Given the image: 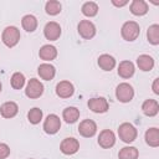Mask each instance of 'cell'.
Instances as JSON below:
<instances>
[{
    "label": "cell",
    "mask_w": 159,
    "mask_h": 159,
    "mask_svg": "<svg viewBox=\"0 0 159 159\" xmlns=\"http://www.w3.org/2000/svg\"><path fill=\"white\" fill-rule=\"evenodd\" d=\"M42 93H43V84L37 78H31L27 82L25 94L31 99H36V98L41 97Z\"/></svg>",
    "instance_id": "obj_5"
},
{
    "label": "cell",
    "mask_w": 159,
    "mask_h": 159,
    "mask_svg": "<svg viewBox=\"0 0 159 159\" xmlns=\"http://www.w3.org/2000/svg\"><path fill=\"white\" fill-rule=\"evenodd\" d=\"M61 9H62V6H61L60 1H56V0H50V1H47L46 5H45L46 12H47L48 15H51V16H55V15L60 14V12H61Z\"/></svg>",
    "instance_id": "obj_28"
},
{
    "label": "cell",
    "mask_w": 159,
    "mask_h": 159,
    "mask_svg": "<svg viewBox=\"0 0 159 159\" xmlns=\"http://www.w3.org/2000/svg\"><path fill=\"white\" fill-rule=\"evenodd\" d=\"M0 92H1V82H0Z\"/></svg>",
    "instance_id": "obj_34"
},
{
    "label": "cell",
    "mask_w": 159,
    "mask_h": 159,
    "mask_svg": "<svg viewBox=\"0 0 159 159\" xmlns=\"http://www.w3.org/2000/svg\"><path fill=\"white\" fill-rule=\"evenodd\" d=\"M11 87L14 89H21L25 86V76L21 72H15L11 76Z\"/></svg>",
    "instance_id": "obj_30"
},
{
    "label": "cell",
    "mask_w": 159,
    "mask_h": 159,
    "mask_svg": "<svg viewBox=\"0 0 159 159\" xmlns=\"http://www.w3.org/2000/svg\"><path fill=\"white\" fill-rule=\"evenodd\" d=\"M42 116H43L42 111H41L40 108H37V107H34V108H31V109L29 111V113H27V119H29L30 123L37 124V123L41 122Z\"/></svg>",
    "instance_id": "obj_29"
},
{
    "label": "cell",
    "mask_w": 159,
    "mask_h": 159,
    "mask_svg": "<svg viewBox=\"0 0 159 159\" xmlns=\"http://www.w3.org/2000/svg\"><path fill=\"white\" fill-rule=\"evenodd\" d=\"M75 93V87L70 81H61L56 84V94L60 98H70Z\"/></svg>",
    "instance_id": "obj_13"
},
{
    "label": "cell",
    "mask_w": 159,
    "mask_h": 159,
    "mask_svg": "<svg viewBox=\"0 0 159 159\" xmlns=\"http://www.w3.org/2000/svg\"><path fill=\"white\" fill-rule=\"evenodd\" d=\"M153 92L155 94H159V78H155L153 82Z\"/></svg>",
    "instance_id": "obj_32"
},
{
    "label": "cell",
    "mask_w": 159,
    "mask_h": 159,
    "mask_svg": "<svg viewBox=\"0 0 159 159\" xmlns=\"http://www.w3.org/2000/svg\"><path fill=\"white\" fill-rule=\"evenodd\" d=\"M19 112V107L15 102H5L0 107V113L4 118H14Z\"/></svg>",
    "instance_id": "obj_15"
},
{
    "label": "cell",
    "mask_w": 159,
    "mask_h": 159,
    "mask_svg": "<svg viewBox=\"0 0 159 159\" xmlns=\"http://www.w3.org/2000/svg\"><path fill=\"white\" fill-rule=\"evenodd\" d=\"M98 66L103 71H112L114 68V66H116V60L111 55H107V53L101 55L98 57Z\"/></svg>",
    "instance_id": "obj_20"
},
{
    "label": "cell",
    "mask_w": 159,
    "mask_h": 159,
    "mask_svg": "<svg viewBox=\"0 0 159 159\" xmlns=\"http://www.w3.org/2000/svg\"><path fill=\"white\" fill-rule=\"evenodd\" d=\"M1 40L7 47H14L20 41V31L16 26H7L2 31Z\"/></svg>",
    "instance_id": "obj_2"
},
{
    "label": "cell",
    "mask_w": 159,
    "mask_h": 159,
    "mask_svg": "<svg viewBox=\"0 0 159 159\" xmlns=\"http://www.w3.org/2000/svg\"><path fill=\"white\" fill-rule=\"evenodd\" d=\"M116 97L119 102L122 103H128L133 99L134 97V89L133 87L127 83V82H123V83H119L116 88Z\"/></svg>",
    "instance_id": "obj_3"
},
{
    "label": "cell",
    "mask_w": 159,
    "mask_h": 159,
    "mask_svg": "<svg viewBox=\"0 0 159 159\" xmlns=\"http://www.w3.org/2000/svg\"><path fill=\"white\" fill-rule=\"evenodd\" d=\"M87 104H88V108H89L92 112H94V113H104V112H107L108 108H109V104H108L107 99L103 98V97L91 98Z\"/></svg>",
    "instance_id": "obj_10"
},
{
    "label": "cell",
    "mask_w": 159,
    "mask_h": 159,
    "mask_svg": "<svg viewBox=\"0 0 159 159\" xmlns=\"http://www.w3.org/2000/svg\"><path fill=\"white\" fill-rule=\"evenodd\" d=\"M147 39L152 45H159V25H150L147 30Z\"/></svg>",
    "instance_id": "obj_26"
},
{
    "label": "cell",
    "mask_w": 159,
    "mask_h": 159,
    "mask_svg": "<svg viewBox=\"0 0 159 159\" xmlns=\"http://www.w3.org/2000/svg\"><path fill=\"white\" fill-rule=\"evenodd\" d=\"M43 35L47 40L56 41L61 36V26L55 21H50L43 27Z\"/></svg>",
    "instance_id": "obj_12"
},
{
    "label": "cell",
    "mask_w": 159,
    "mask_h": 159,
    "mask_svg": "<svg viewBox=\"0 0 159 159\" xmlns=\"http://www.w3.org/2000/svg\"><path fill=\"white\" fill-rule=\"evenodd\" d=\"M120 34L125 41H134L140 34V27L135 21H127L123 24Z\"/></svg>",
    "instance_id": "obj_1"
},
{
    "label": "cell",
    "mask_w": 159,
    "mask_h": 159,
    "mask_svg": "<svg viewBox=\"0 0 159 159\" xmlns=\"http://www.w3.org/2000/svg\"><path fill=\"white\" fill-rule=\"evenodd\" d=\"M62 118L65 119L66 123L72 124V123L77 122V119L80 118V109L76 107H67L62 112Z\"/></svg>",
    "instance_id": "obj_22"
},
{
    "label": "cell",
    "mask_w": 159,
    "mask_h": 159,
    "mask_svg": "<svg viewBox=\"0 0 159 159\" xmlns=\"http://www.w3.org/2000/svg\"><path fill=\"white\" fill-rule=\"evenodd\" d=\"M21 25L25 31L34 32L37 29V19L34 15H25L21 20Z\"/></svg>",
    "instance_id": "obj_24"
},
{
    "label": "cell",
    "mask_w": 159,
    "mask_h": 159,
    "mask_svg": "<svg viewBox=\"0 0 159 159\" xmlns=\"http://www.w3.org/2000/svg\"><path fill=\"white\" fill-rule=\"evenodd\" d=\"M138 157L139 152L135 147H124L118 153L119 159H138Z\"/></svg>",
    "instance_id": "obj_25"
},
{
    "label": "cell",
    "mask_w": 159,
    "mask_h": 159,
    "mask_svg": "<svg viewBox=\"0 0 159 159\" xmlns=\"http://www.w3.org/2000/svg\"><path fill=\"white\" fill-rule=\"evenodd\" d=\"M112 4L114 6H118V7H122V6H125L128 4V0H123V1H117V0H112Z\"/></svg>",
    "instance_id": "obj_33"
},
{
    "label": "cell",
    "mask_w": 159,
    "mask_h": 159,
    "mask_svg": "<svg viewBox=\"0 0 159 159\" xmlns=\"http://www.w3.org/2000/svg\"><path fill=\"white\" fill-rule=\"evenodd\" d=\"M97 132V124L92 119H84L78 125V133L84 138H91Z\"/></svg>",
    "instance_id": "obj_11"
},
{
    "label": "cell",
    "mask_w": 159,
    "mask_h": 159,
    "mask_svg": "<svg viewBox=\"0 0 159 159\" xmlns=\"http://www.w3.org/2000/svg\"><path fill=\"white\" fill-rule=\"evenodd\" d=\"M61 128L60 117L56 114H48L43 122V130L47 134H56Z\"/></svg>",
    "instance_id": "obj_7"
},
{
    "label": "cell",
    "mask_w": 159,
    "mask_h": 159,
    "mask_svg": "<svg viewBox=\"0 0 159 159\" xmlns=\"http://www.w3.org/2000/svg\"><path fill=\"white\" fill-rule=\"evenodd\" d=\"M80 149V142L76 138H65L60 144V150L66 155H72Z\"/></svg>",
    "instance_id": "obj_8"
},
{
    "label": "cell",
    "mask_w": 159,
    "mask_h": 159,
    "mask_svg": "<svg viewBox=\"0 0 159 159\" xmlns=\"http://www.w3.org/2000/svg\"><path fill=\"white\" fill-rule=\"evenodd\" d=\"M137 65H138L139 70L147 72V71L153 70V67H154V60L149 55H140L137 58Z\"/></svg>",
    "instance_id": "obj_21"
},
{
    "label": "cell",
    "mask_w": 159,
    "mask_h": 159,
    "mask_svg": "<svg viewBox=\"0 0 159 159\" xmlns=\"http://www.w3.org/2000/svg\"><path fill=\"white\" fill-rule=\"evenodd\" d=\"M98 144L104 149H109L116 144V135L111 129H103L98 135Z\"/></svg>",
    "instance_id": "obj_9"
},
{
    "label": "cell",
    "mask_w": 159,
    "mask_h": 159,
    "mask_svg": "<svg viewBox=\"0 0 159 159\" xmlns=\"http://www.w3.org/2000/svg\"><path fill=\"white\" fill-rule=\"evenodd\" d=\"M39 56L43 61H52L57 57V48L52 45H43L39 51Z\"/></svg>",
    "instance_id": "obj_16"
},
{
    "label": "cell",
    "mask_w": 159,
    "mask_h": 159,
    "mask_svg": "<svg viewBox=\"0 0 159 159\" xmlns=\"http://www.w3.org/2000/svg\"><path fill=\"white\" fill-rule=\"evenodd\" d=\"M37 73L42 80L51 81L56 75V68H55V66H52L50 63H41L37 67Z\"/></svg>",
    "instance_id": "obj_14"
},
{
    "label": "cell",
    "mask_w": 159,
    "mask_h": 159,
    "mask_svg": "<svg viewBox=\"0 0 159 159\" xmlns=\"http://www.w3.org/2000/svg\"><path fill=\"white\" fill-rule=\"evenodd\" d=\"M134 65L130 61H122L118 66V75L122 78H130L134 75Z\"/></svg>",
    "instance_id": "obj_19"
},
{
    "label": "cell",
    "mask_w": 159,
    "mask_h": 159,
    "mask_svg": "<svg viewBox=\"0 0 159 159\" xmlns=\"http://www.w3.org/2000/svg\"><path fill=\"white\" fill-rule=\"evenodd\" d=\"M10 155V147L5 143H0V159H6Z\"/></svg>",
    "instance_id": "obj_31"
},
{
    "label": "cell",
    "mask_w": 159,
    "mask_h": 159,
    "mask_svg": "<svg viewBox=\"0 0 159 159\" xmlns=\"http://www.w3.org/2000/svg\"><path fill=\"white\" fill-rule=\"evenodd\" d=\"M98 12V5L93 1H87L82 5V14L84 16H88V17H93L96 16Z\"/></svg>",
    "instance_id": "obj_27"
},
{
    "label": "cell",
    "mask_w": 159,
    "mask_h": 159,
    "mask_svg": "<svg viewBox=\"0 0 159 159\" xmlns=\"http://www.w3.org/2000/svg\"><path fill=\"white\" fill-rule=\"evenodd\" d=\"M145 142L148 145L157 148L159 145V129L153 127L145 132Z\"/></svg>",
    "instance_id": "obj_23"
},
{
    "label": "cell",
    "mask_w": 159,
    "mask_h": 159,
    "mask_svg": "<svg viewBox=\"0 0 159 159\" xmlns=\"http://www.w3.org/2000/svg\"><path fill=\"white\" fill-rule=\"evenodd\" d=\"M77 30H78L80 36L83 37L84 40H91L96 35V26L89 20H82V21H80V24L77 26Z\"/></svg>",
    "instance_id": "obj_6"
},
{
    "label": "cell",
    "mask_w": 159,
    "mask_h": 159,
    "mask_svg": "<svg viewBox=\"0 0 159 159\" xmlns=\"http://www.w3.org/2000/svg\"><path fill=\"white\" fill-rule=\"evenodd\" d=\"M149 7L144 0H133L130 2V12L135 16H143L148 12Z\"/></svg>",
    "instance_id": "obj_18"
},
{
    "label": "cell",
    "mask_w": 159,
    "mask_h": 159,
    "mask_svg": "<svg viewBox=\"0 0 159 159\" xmlns=\"http://www.w3.org/2000/svg\"><path fill=\"white\" fill-rule=\"evenodd\" d=\"M137 134H138V132H137L135 127L133 124H130V123H127V122L122 123L119 125V128H118V135L124 143L134 142L137 139Z\"/></svg>",
    "instance_id": "obj_4"
},
{
    "label": "cell",
    "mask_w": 159,
    "mask_h": 159,
    "mask_svg": "<svg viewBox=\"0 0 159 159\" xmlns=\"http://www.w3.org/2000/svg\"><path fill=\"white\" fill-rule=\"evenodd\" d=\"M142 111L148 117H154L159 112V103L155 99H147L142 104Z\"/></svg>",
    "instance_id": "obj_17"
}]
</instances>
